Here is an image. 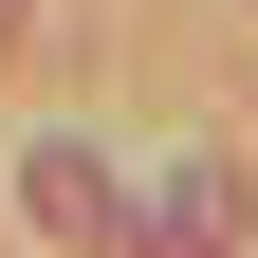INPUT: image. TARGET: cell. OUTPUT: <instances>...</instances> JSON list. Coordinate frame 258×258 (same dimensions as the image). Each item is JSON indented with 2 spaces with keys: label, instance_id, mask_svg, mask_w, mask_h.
I'll return each mask as SVG.
<instances>
[{
  "label": "cell",
  "instance_id": "1",
  "mask_svg": "<svg viewBox=\"0 0 258 258\" xmlns=\"http://www.w3.org/2000/svg\"><path fill=\"white\" fill-rule=\"evenodd\" d=\"M37 221H55V240H129V221H111V184H92L74 148H37Z\"/></svg>",
  "mask_w": 258,
  "mask_h": 258
}]
</instances>
